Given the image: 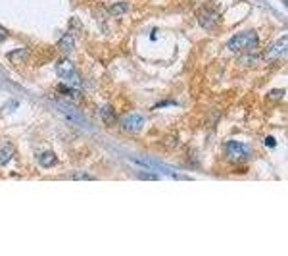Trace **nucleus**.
I'll use <instances>...</instances> for the list:
<instances>
[{"instance_id": "f257e3e1", "label": "nucleus", "mask_w": 288, "mask_h": 256, "mask_svg": "<svg viewBox=\"0 0 288 256\" xmlns=\"http://www.w3.org/2000/svg\"><path fill=\"white\" fill-rule=\"evenodd\" d=\"M257 44H259V39H257L256 31H242L236 33L234 37L229 39L227 46L232 50V52H250L254 50Z\"/></svg>"}, {"instance_id": "f03ea898", "label": "nucleus", "mask_w": 288, "mask_h": 256, "mask_svg": "<svg viewBox=\"0 0 288 256\" xmlns=\"http://www.w3.org/2000/svg\"><path fill=\"white\" fill-rule=\"evenodd\" d=\"M56 73H58V77L64 81L67 87H71V89H75V91L81 89V77H79V73H77V69H75V65H73L71 60H67V58L58 60V64H56Z\"/></svg>"}, {"instance_id": "7ed1b4c3", "label": "nucleus", "mask_w": 288, "mask_h": 256, "mask_svg": "<svg viewBox=\"0 0 288 256\" xmlns=\"http://www.w3.org/2000/svg\"><path fill=\"white\" fill-rule=\"evenodd\" d=\"M225 154L229 156V160L232 162H246L250 156V149L244 145V143H238V141H229L225 145Z\"/></svg>"}, {"instance_id": "20e7f679", "label": "nucleus", "mask_w": 288, "mask_h": 256, "mask_svg": "<svg viewBox=\"0 0 288 256\" xmlns=\"http://www.w3.org/2000/svg\"><path fill=\"white\" fill-rule=\"evenodd\" d=\"M287 35H283L281 39H277L267 50H265V54H263V60L265 62H275V60H281V58H285L287 56Z\"/></svg>"}, {"instance_id": "39448f33", "label": "nucleus", "mask_w": 288, "mask_h": 256, "mask_svg": "<svg viewBox=\"0 0 288 256\" xmlns=\"http://www.w3.org/2000/svg\"><path fill=\"white\" fill-rule=\"evenodd\" d=\"M121 128L127 133H138L144 128V118L140 114H125L121 118Z\"/></svg>"}, {"instance_id": "423d86ee", "label": "nucleus", "mask_w": 288, "mask_h": 256, "mask_svg": "<svg viewBox=\"0 0 288 256\" xmlns=\"http://www.w3.org/2000/svg\"><path fill=\"white\" fill-rule=\"evenodd\" d=\"M217 20H219V14H217L215 10H210V8H202L200 14H198V21H200V25H202V27H208V29L215 27Z\"/></svg>"}, {"instance_id": "0eeeda50", "label": "nucleus", "mask_w": 288, "mask_h": 256, "mask_svg": "<svg viewBox=\"0 0 288 256\" xmlns=\"http://www.w3.org/2000/svg\"><path fill=\"white\" fill-rule=\"evenodd\" d=\"M14 154H16L14 145H12V143H2V145H0V166L8 164V162L14 158Z\"/></svg>"}, {"instance_id": "6e6552de", "label": "nucleus", "mask_w": 288, "mask_h": 256, "mask_svg": "<svg viewBox=\"0 0 288 256\" xmlns=\"http://www.w3.org/2000/svg\"><path fill=\"white\" fill-rule=\"evenodd\" d=\"M100 118H102V122H104L106 126L115 124V112H114L112 104H102V106H100Z\"/></svg>"}, {"instance_id": "1a4fd4ad", "label": "nucleus", "mask_w": 288, "mask_h": 256, "mask_svg": "<svg viewBox=\"0 0 288 256\" xmlns=\"http://www.w3.org/2000/svg\"><path fill=\"white\" fill-rule=\"evenodd\" d=\"M38 164H40L42 168H52V166L58 164V156H56L52 150H44V152L38 154Z\"/></svg>"}, {"instance_id": "9d476101", "label": "nucleus", "mask_w": 288, "mask_h": 256, "mask_svg": "<svg viewBox=\"0 0 288 256\" xmlns=\"http://www.w3.org/2000/svg\"><path fill=\"white\" fill-rule=\"evenodd\" d=\"M27 56H29V50H27V48H21V50H12V52L8 54L10 62H14V64H18V62H23Z\"/></svg>"}, {"instance_id": "9b49d317", "label": "nucleus", "mask_w": 288, "mask_h": 256, "mask_svg": "<svg viewBox=\"0 0 288 256\" xmlns=\"http://www.w3.org/2000/svg\"><path fill=\"white\" fill-rule=\"evenodd\" d=\"M58 46L64 50L65 54H69L71 50H73V39L69 37V35H64L62 39H60V43H58Z\"/></svg>"}, {"instance_id": "f8f14e48", "label": "nucleus", "mask_w": 288, "mask_h": 256, "mask_svg": "<svg viewBox=\"0 0 288 256\" xmlns=\"http://www.w3.org/2000/svg\"><path fill=\"white\" fill-rule=\"evenodd\" d=\"M129 10V4H125V2H119V4H114V6H110V14L112 16H121V14H125Z\"/></svg>"}, {"instance_id": "ddd939ff", "label": "nucleus", "mask_w": 288, "mask_h": 256, "mask_svg": "<svg viewBox=\"0 0 288 256\" xmlns=\"http://www.w3.org/2000/svg\"><path fill=\"white\" fill-rule=\"evenodd\" d=\"M283 95H285V91H273V93H269V98L275 100V98H283Z\"/></svg>"}, {"instance_id": "4468645a", "label": "nucleus", "mask_w": 288, "mask_h": 256, "mask_svg": "<svg viewBox=\"0 0 288 256\" xmlns=\"http://www.w3.org/2000/svg\"><path fill=\"white\" fill-rule=\"evenodd\" d=\"M6 37H8V31H6V29H4L2 25H0V43H2V41H4Z\"/></svg>"}]
</instances>
